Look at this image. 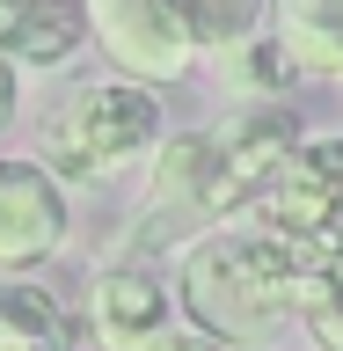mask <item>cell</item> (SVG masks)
I'll return each mask as SVG.
<instances>
[{
  "instance_id": "cell-1",
  "label": "cell",
  "mask_w": 343,
  "mask_h": 351,
  "mask_svg": "<svg viewBox=\"0 0 343 351\" xmlns=\"http://www.w3.org/2000/svg\"><path fill=\"white\" fill-rule=\"evenodd\" d=\"M314 278H322V263L300 256L292 241L263 234L256 219H227L183 249L175 300H183V322H197L205 337L241 351V344H270L285 315H300Z\"/></svg>"
},
{
  "instance_id": "cell-2",
  "label": "cell",
  "mask_w": 343,
  "mask_h": 351,
  "mask_svg": "<svg viewBox=\"0 0 343 351\" xmlns=\"http://www.w3.org/2000/svg\"><path fill=\"white\" fill-rule=\"evenodd\" d=\"M161 103L153 88L139 81H88L73 88L59 110H51V132H44V169L73 176V183H103V176L131 169L161 154Z\"/></svg>"
},
{
  "instance_id": "cell-3",
  "label": "cell",
  "mask_w": 343,
  "mask_h": 351,
  "mask_svg": "<svg viewBox=\"0 0 343 351\" xmlns=\"http://www.w3.org/2000/svg\"><path fill=\"white\" fill-rule=\"evenodd\" d=\"M241 219H256L263 234L292 241V249L314 256L322 271L343 263V139H307L300 161H292Z\"/></svg>"
},
{
  "instance_id": "cell-4",
  "label": "cell",
  "mask_w": 343,
  "mask_h": 351,
  "mask_svg": "<svg viewBox=\"0 0 343 351\" xmlns=\"http://www.w3.org/2000/svg\"><path fill=\"white\" fill-rule=\"evenodd\" d=\"M66 183L37 154H0V271H37L66 249Z\"/></svg>"
},
{
  "instance_id": "cell-5",
  "label": "cell",
  "mask_w": 343,
  "mask_h": 351,
  "mask_svg": "<svg viewBox=\"0 0 343 351\" xmlns=\"http://www.w3.org/2000/svg\"><path fill=\"white\" fill-rule=\"evenodd\" d=\"M183 322L168 300V285L139 271V263H117L88 285V329H95V351H147L153 337H168Z\"/></svg>"
},
{
  "instance_id": "cell-6",
  "label": "cell",
  "mask_w": 343,
  "mask_h": 351,
  "mask_svg": "<svg viewBox=\"0 0 343 351\" xmlns=\"http://www.w3.org/2000/svg\"><path fill=\"white\" fill-rule=\"evenodd\" d=\"M88 0H0V59L8 66H66L88 44Z\"/></svg>"
},
{
  "instance_id": "cell-7",
  "label": "cell",
  "mask_w": 343,
  "mask_h": 351,
  "mask_svg": "<svg viewBox=\"0 0 343 351\" xmlns=\"http://www.w3.org/2000/svg\"><path fill=\"white\" fill-rule=\"evenodd\" d=\"M153 213H190V219H212L219 227V139H168L153 154V191H147Z\"/></svg>"
},
{
  "instance_id": "cell-8",
  "label": "cell",
  "mask_w": 343,
  "mask_h": 351,
  "mask_svg": "<svg viewBox=\"0 0 343 351\" xmlns=\"http://www.w3.org/2000/svg\"><path fill=\"white\" fill-rule=\"evenodd\" d=\"M292 73H343V0H270Z\"/></svg>"
},
{
  "instance_id": "cell-9",
  "label": "cell",
  "mask_w": 343,
  "mask_h": 351,
  "mask_svg": "<svg viewBox=\"0 0 343 351\" xmlns=\"http://www.w3.org/2000/svg\"><path fill=\"white\" fill-rule=\"evenodd\" d=\"M175 22L190 29L197 51H212V59H241L249 44H263L270 29V0H168Z\"/></svg>"
},
{
  "instance_id": "cell-10",
  "label": "cell",
  "mask_w": 343,
  "mask_h": 351,
  "mask_svg": "<svg viewBox=\"0 0 343 351\" xmlns=\"http://www.w3.org/2000/svg\"><path fill=\"white\" fill-rule=\"evenodd\" d=\"M0 351H66V322L37 285H0Z\"/></svg>"
},
{
  "instance_id": "cell-11",
  "label": "cell",
  "mask_w": 343,
  "mask_h": 351,
  "mask_svg": "<svg viewBox=\"0 0 343 351\" xmlns=\"http://www.w3.org/2000/svg\"><path fill=\"white\" fill-rule=\"evenodd\" d=\"M300 322H307V337H314L322 351H343V263H329L322 278L307 285Z\"/></svg>"
},
{
  "instance_id": "cell-12",
  "label": "cell",
  "mask_w": 343,
  "mask_h": 351,
  "mask_svg": "<svg viewBox=\"0 0 343 351\" xmlns=\"http://www.w3.org/2000/svg\"><path fill=\"white\" fill-rule=\"evenodd\" d=\"M234 81L256 88V95H278V88H292V59L278 51V37H263V44H249V51H241Z\"/></svg>"
},
{
  "instance_id": "cell-13",
  "label": "cell",
  "mask_w": 343,
  "mask_h": 351,
  "mask_svg": "<svg viewBox=\"0 0 343 351\" xmlns=\"http://www.w3.org/2000/svg\"><path fill=\"white\" fill-rule=\"evenodd\" d=\"M147 351H227V344H219V337H205V329H197V322H175L168 337H153Z\"/></svg>"
},
{
  "instance_id": "cell-14",
  "label": "cell",
  "mask_w": 343,
  "mask_h": 351,
  "mask_svg": "<svg viewBox=\"0 0 343 351\" xmlns=\"http://www.w3.org/2000/svg\"><path fill=\"white\" fill-rule=\"evenodd\" d=\"M131 8H147V0H88V22H95V29H103V22L131 15Z\"/></svg>"
},
{
  "instance_id": "cell-15",
  "label": "cell",
  "mask_w": 343,
  "mask_h": 351,
  "mask_svg": "<svg viewBox=\"0 0 343 351\" xmlns=\"http://www.w3.org/2000/svg\"><path fill=\"white\" fill-rule=\"evenodd\" d=\"M8 117H15V66L0 59V132H8Z\"/></svg>"
},
{
  "instance_id": "cell-16",
  "label": "cell",
  "mask_w": 343,
  "mask_h": 351,
  "mask_svg": "<svg viewBox=\"0 0 343 351\" xmlns=\"http://www.w3.org/2000/svg\"><path fill=\"white\" fill-rule=\"evenodd\" d=\"M66 351H73V344H66ZM88 351H95V344H88Z\"/></svg>"
}]
</instances>
